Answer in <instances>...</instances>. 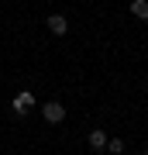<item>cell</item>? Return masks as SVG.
I'll use <instances>...</instances> for the list:
<instances>
[{
  "label": "cell",
  "mask_w": 148,
  "mask_h": 155,
  "mask_svg": "<svg viewBox=\"0 0 148 155\" xmlns=\"http://www.w3.org/2000/svg\"><path fill=\"white\" fill-rule=\"evenodd\" d=\"M141 155H148V152H141Z\"/></svg>",
  "instance_id": "obj_7"
},
{
  "label": "cell",
  "mask_w": 148,
  "mask_h": 155,
  "mask_svg": "<svg viewBox=\"0 0 148 155\" xmlns=\"http://www.w3.org/2000/svg\"><path fill=\"white\" fill-rule=\"evenodd\" d=\"M107 152L121 155V152H124V141H121V138H107Z\"/></svg>",
  "instance_id": "obj_6"
},
{
  "label": "cell",
  "mask_w": 148,
  "mask_h": 155,
  "mask_svg": "<svg viewBox=\"0 0 148 155\" xmlns=\"http://www.w3.org/2000/svg\"><path fill=\"white\" fill-rule=\"evenodd\" d=\"M41 117L48 124H62V121H66V107H62L59 100H48V104L41 107Z\"/></svg>",
  "instance_id": "obj_1"
},
{
  "label": "cell",
  "mask_w": 148,
  "mask_h": 155,
  "mask_svg": "<svg viewBox=\"0 0 148 155\" xmlns=\"http://www.w3.org/2000/svg\"><path fill=\"white\" fill-rule=\"evenodd\" d=\"M11 107H14V114H28V110L35 107V97H31V93H17Z\"/></svg>",
  "instance_id": "obj_3"
},
{
  "label": "cell",
  "mask_w": 148,
  "mask_h": 155,
  "mask_svg": "<svg viewBox=\"0 0 148 155\" xmlns=\"http://www.w3.org/2000/svg\"><path fill=\"white\" fill-rule=\"evenodd\" d=\"M90 148H93V152H100V148H107V131H90Z\"/></svg>",
  "instance_id": "obj_4"
},
{
  "label": "cell",
  "mask_w": 148,
  "mask_h": 155,
  "mask_svg": "<svg viewBox=\"0 0 148 155\" xmlns=\"http://www.w3.org/2000/svg\"><path fill=\"white\" fill-rule=\"evenodd\" d=\"M45 24H48V31H52V35H59V38L69 31V21H66L62 14H48V21H45Z\"/></svg>",
  "instance_id": "obj_2"
},
{
  "label": "cell",
  "mask_w": 148,
  "mask_h": 155,
  "mask_svg": "<svg viewBox=\"0 0 148 155\" xmlns=\"http://www.w3.org/2000/svg\"><path fill=\"white\" fill-rule=\"evenodd\" d=\"M131 14L141 17V21H148V0H131Z\"/></svg>",
  "instance_id": "obj_5"
}]
</instances>
